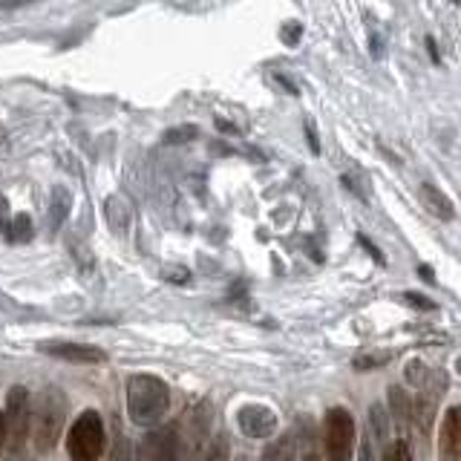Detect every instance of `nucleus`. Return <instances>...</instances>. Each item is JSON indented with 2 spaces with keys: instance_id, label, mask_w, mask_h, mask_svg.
I'll list each match as a JSON object with an SVG mask.
<instances>
[{
  "instance_id": "obj_1",
  "label": "nucleus",
  "mask_w": 461,
  "mask_h": 461,
  "mask_svg": "<svg viewBox=\"0 0 461 461\" xmlns=\"http://www.w3.org/2000/svg\"><path fill=\"white\" fill-rule=\"evenodd\" d=\"M171 409V386L156 375H133L127 381V416L136 427H156Z\"/></svg>"
},
{
  "instance_id": "obj_2",
  "label": "nucleus",
  "mask_w": 461,
  "mask_h": 461,
  "mask_svg": "<svg viewBox=\"0 0 461 461\" xmlns=\"http://www.w3.org/2000/svg\"><path fill=\"white\" fill-rule=\"evenodd\" d=\"M67 395L61 386H46L32 404V447L38 453H50L58 444L67 424Z\"/></svg>"
},
{
  "instance_id": "obj_3",
  "label": "nucleus",
  "mask_w": 461,
  "mask_h": 461,
  "mask_svg": "<svg viewBox=\"0 0 461 461\" xmlns=\"http://www.w3.org/2000/svg\"><path fill=\"white\" fill-rule=\"evenodd\" d=\"M104 447H107V433L99 409H84L67 435L69 461H101Z\"/></svg>"
},
{
  "instance_id": "obj_4",
  "label": "nucleus",
  "mask_w": 461,
  "mask_h": 461,
  "mask_svg": "<svg viewBox=\"0 0 461 461\" xmlns=\"http://www.w3.org/2000/svg\"><path fill=\"white\" fill-rule=\"evenodd\" d=\"M358 444L355 418L346 407H332L323 418V447L329 461H352Z\"/></svg>"
},
{
  "instance_id": "obj_5",
  "label": "nucleus",
  "mask_w": 461,
  "mask_h": 461,
  "mask_svg": "<svg viewBox=\"0 0 461 461\" xmlns=\"http://www.w3.org/2000/svg\"><path fill=\"white\" fill-rule=\"evenodd\" d=\"M6 441L12 453H20L23 444L29 439V418H32V407H29V390L27 386H12L6 392Z\"/></svg>"
},
{
  "instance_id": "obj_6",
  "label": "nucleus",
  "mask_w": 461,
  "mask_h": 461,
  "mask_svg": "<svg viewBox=\"0 0 461 461\" xmlns=\"http://www.w3.org/2000/svg\"><path fill=\"white\" fill-rule=\"evenodd\" d=\"M144 461H182V441H179V430L174 427H162L153 430L144 441Z\"/></svg>"
},
{
  "instance_id": "obj_7",
  "label": "nucleus",
  "mask_w": 461,
  "mask_h": 461,
  "mask_svg": "<svg viewBox=\"0 0 461 461\" xmlns=\"http://www.w3.org/2000/svg\"><path fill=\"white\" fill-rule=\"evenodd\" d=\"M237 421H239V430L246 433L248 439H269V435L277 433V416L271 407H260V404L242 407Z\"/></svg>"
},
{
  "instance_id": "obj_8",
  "label": "nucleus",
  "mask_w": 461,
  "mask_h": 461,
  "mask_svg": "<svg viewBox=\"0 0 461 461\" xmlns=\"http://www.w3.org/2000/svg\"><path fill=\"white\" fill-rule=\"evenodd\" d=\"M439 453L444 461H461V407H450L439 433Z\"/></svg>"
},
{
  "instance_id": "obj_9",
  "label": "nucleus",
  "mask_w": 461,
  "mask_h": 461,
  "mask_svg": "<svg viewBox=\"0 0 461 461\" xmlns=\"http://www.w3.org/2000/svg\"><path fill=\"white\" fill-rule=\"evenodd\" d=\"M41 352L69 363H104L107 355L101 349L87 346V344H41Z\"/></svg>"
},
{
  "instance_id": "obj_10",
  "label": "nucleus",
  "mask_w": 461,
  "mask_h": 461,
  "mask_svg": "<svg viewBox=\"0 0 461 461\" xmlns=\"http://www.w3.org/2000/svg\"><path fill=\"white\" fill-rule=\"evenodd\" d=\"M421 202L433 216H439V220H444V222H450L456 216V208H453V202L447 199V193H441L435 185H430V182L427 185H421Z\"/></svg>"
},
{
  "instance_id": "obj_11",
  "label": "nucleus",
  "mask_w": 461,
  "mask_h": 461,
  "mask_svg": "<svg viewBox=\"0 0 461 461\" xmlns=\"http://www.w3.org/2000/svg\"><path fill=\"white\" fill-rule=\"evenodd\" d=\"M390 360H392V352L367 349V352H360V355H355V360H352V367H355L358 372H369V369H381V367H386Z\"/></svg>"
},
{
  "instance_id": "obj_12",
  "label": "nucleus",
  "mask_w": 461,
  "mask_h": 461,
  "mask_svg": "<svg viewBox=\"0 0 461 461\" xmlns=\"http://www.w3.org/2000/svg\"><path fill=\"white\" fill-rule=\"evenodd\" d=\"M390 407H392L395 418H398L401 427L412 424V401H409L407 390H401V386H392V390H390Z\"/></svg>"
},
{
  "instance_id": "obj_13",
  "label": "nucleus",
  "mask_w": 461,
  "mask_h": 461,
  "mask_svg": "<svg viewBox=\"0 0 461 461\" xmlns=\"http://www.w3.org/2000/svg\"><path fill=\"white\" fill-rule=\"evenodd\" d=\"M260 461H295V439L291 435H280V439L265 447Z\"/></svg>"
},
{
  "instance_id": "obj_14",
  "label": "nucleus",
  "mask_w": 461,
  "mask_h": 461,
  "mask_svg": "<svg viewBox=\"0 0 461 461\" xmlns=\"http://www.w3.org/2000/svg\"><path fill=\"white\" fill-rule=\"evenodd\" d=\"M369 424H372L375 439L384 441V439H386V433H390V416H386L384 404H372V409H369Z\"/></svg>"
},
{
  "instance_id": "obj_15",
  "label": "nucleus",
  "mask_w": 461,
  "mask_h": 461,
  "mask_svg": "<svg viewBox=\"0 0 461 461\" xmlns=\"http://www.w3.org/2000/svg\"><path fill=\"white\" fill-rule=\"evenodd\" d=\"M230 456V444L225 435H216V439L208 444V450L202 453V461H228Z\"/></svg>"
},
{
  "instance_id": "obj_16",
  "label": "nucleus",
  "mask_w": 461,
  "mask_h": 461,
  "mask_svg": "<svg viewBox=\"0 0 461 461\" xmlns=\"http://www.w3.org/2000/svg\"><path fill=\"white\" fill-rule=\"evenodd\" d=\"M384 461H416L409 453V444L404 439H395L390 447L384 450Z\"/></svg>"
},
{
  "instance_id": "obj_17",
  "label": "nucleus",
  "mask_w": 461,
  "mask_h": 461,
  "mask_svg": "<svg viewBox=\"0 0 461 461\" xmlns=\"http://www.w3.org/2000/svg\"><path fill=\"white\" fill-rule=\"evenodd\" d=\"M401 300L407 303V306L418 309V311H435V303L430 297L418 295V291H407V295H401Z\"/></svg>"
},
{
  "instance_id": "obj_18",
  "label": "nucleus",
  "mask_w": 461,
  "mask_h": 461,
  "mask_svg": "<svg viewBox=\"0 0 461 461\" xmlns=\"http://www.w3.org/2000/svg\"><path fill=\"white\" fill-rule=\"evenodd\" d=\"M197 127H193V125H185V127H174V130H167L165 133V142L167 144H179V142H190L193 136H197Z\"/></svg>"
},
{
  "instance_id": "obj_19",
  "label": "nucleus",
  "mask_w": 461,
  "mask_h": 461,
  "mask_svg": "<svg viewBox=\"0 0 461 461\" xmlns=\"http://www.w3.org/2000/svg\"><path fill=\"white\" fill-rule=\"evenodd\" d=\"M107 461H130V441L121 433H116V441L110 447V458Z\"/></svg>"
},
{
  "instance_id": "obj_20",
  "label": "nucleus",
  "mask_w": 461,
  "mask_h": 461,
  "mask_svg": "<svg viewBox=\"0 0 461 461\" xmlns=\"http://www.w3.org/2000/svg\"><path fill=\"white\" fill-rule=\"evenodd\" d=\"M280 35H283V44H286V46H297L303 29H300V23H291V27H283Z\"/></svg>"
},
{
  "instance_id": "obj_21",
  "label": "nucleus",
  "mask_w": 461,
  "mask_h": 461,
  "mask_svg": "<svg viewBox=\"0 0 461 461\" xmlns=\"http://www.w3.org/2000/svg\"><path fill=\"white\" fill-rule=\"evenodd\" d=\"M358 461H378V456H375V447H372V439L369 435H363L360 439V458Z\"/></svg>"
},
{
  "instance_id": "obj_22",
  "label": "nucleus",
  "mask_w": 461,
  "mask_h": 461,
  "mask_svg": "<svg viewBox=\"0 0 461 461\" xmlns=\"http://www.w3.org/2000/svg\"><path fill=\"white\" fill-rule=\"evenodd\" d=\"M15 228H18V234H15V239H27L29 234H32V222H29V216H18L15 220Z\"/></svg>"
},
{
  "instance_id": "obj_23",
  "label": "nucleus",
  "mask_w": 461,
  "mask_h": 461,
  "mask_svg": "<svg viewBox=\"0 0 461 461\" xmlns=\"http://www.w3.org/2000/svg\"><path fill=\"white\" fill-rule=\"evenodd\" d=\"M306 136H309V148L314 153H320V142H318V133L311 130V121H306Z\"/></svg>"
},
{
  "instance_id": "obj_24",
  "label": "nucleus",
  "mask_w": 461,
  "mask_h": 461,
  "mask_svg": "<svg viewBox=\"0 0 461 461\" xmlns=\"http://www.w3.org/2000/svg\"><path fill=\"white\" fill-rule=\"evenodd\" d=\"M360 246H363V248H367V251L372 254V260H375V263H384V257H381V251H378V248H375V246H372V242H369L367 237H360Z\"/></svg>"
},
{
  "instance_id": "obj_25",
  "label": "nucleus",
  "mask_w": 461,
  "mask_h": 461,
  "mask_svg": "<svg viewBox=\"0 0 461 461\" xmlns=\"http://www.w3.org/2000/svg\"><path fill=\"white\" fill-rule=\"evenodd\" d=\"M418 274H421V280H424V283H435V277H433V269H427V265H421V269H418Z\"/></svg>"
},
{
  "instance_id": "obj_26",
  "label": "nucleus",
  "mask_w": 461,
  "mask_h": 461,
  "mask_svg": "<svg viewBox=\"0 0 461 461\" xmlns=\"http://www.w3.org/2000/svg\"><path fill=\"white\" fill-rule=\"evenodd\" d=\"M4 441H6V416L0 412V447H4Z\"/></svg>"
},
{
  "instance_id": "obj_27",
  "label": "nucleus",
  "mask_w": 461,
  "mask_h": 461,
  "mask_svg": "<svg viewBox=\"0 0 461 461\" xmlns=\"http://www.w3.org/2000/svg\"><path fill=\"white\" fill-rule=\"evenodd\" d=\"M372 55L381 58V41H378V38H372Z\"/></svg>"
},
{
  "instance_id": "obj_28",
  "label": "nucleus",
  "mask_w": 461,
  "mask_h": 461,
  "mask_svg": "<svg viewBox=\"0 0 461 461\" xmlns=\"http://www.w3.org/2000/svg\"><path fill=\"white\" fill-rule=\"evenodd\" d=\"M303 461H320V456L318 453H306V456H303Z\"/></svg>"
},
{
  "instance_id": "obj_29",
  "label": "nucleus",
  "mask_w": 461,
  "mask_h": 461,
  "mask_svg": "<svg viewBox=\"0 0 461 461\" xmlns=\"http://www.w3.org/2000/svg\"><path fill=\"white\" fill-rule=\"evenodd\" d=\"M456 372H458V375H461V358H458V360H456Z\"/></svg>"
}]
</instances>
